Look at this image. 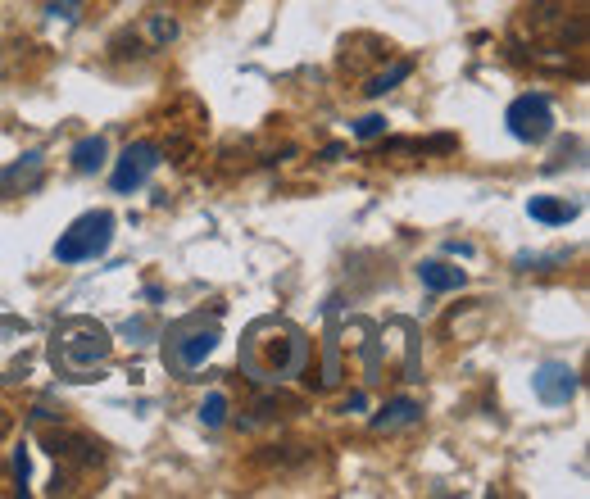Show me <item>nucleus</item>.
<instances>
[{
    "mask_svg": "<svg viewBox=\"0 0 590 499\" xmlns=\"http://www.w3.org/2000/svg\"><path fill=\"white\" fill-rule=\"evenodd\" d=\"M418 277H423L427 291H459V286L468 282L463 268H450V264H441V259H427V264L418 268Z\"/></svg>",
    "mask_w": 590,
    "mask_h": 499,
    "instance_id": "nucleus-8",
    "label": "nucleus"
},
{
    "mask_svg": "<svg viewBox=\"0 0 590 499\" xmlns=\"http://www.w3.org/2000/svg\"><path fill=\"white\" fill-rule=\"evenodd\" d=\"M50 454L64 463H78V468H96L100 463V445L87 441V436H50Z\"/></svg>",
    "mask_w": 590,
    "mask_h": 499,
    "instance_id": "nucleus-6",
    "label": "nucleus"
},
{
    "mask_svg": "<svg viewBox=\"0 0 590 499\" xmlns=\"http://www.w3.org/2000/svg\"><path fill=\"white\" fill-rule=\"evenodd\" d=\"M55 359H59V368L73 372V377H91V372L109 359L105 327L82 323V318H78V323H64L55 332Z\"/></svg>",
    "mask_w": 590,
    "mask_h": 499,
    "instance_id": "nucleus-1",
    "label": "nucleus"
},
{
    "mask_svg": "<svg viewBox=\"0 0 590 499\" xmlns=\"http://www.w3.org/2000/svg\"><path fill=\"white\" fill-rule=\"evenodd\" d=\"M0 477H5V463H0Z\"/></svg>",
    "mask_w": 590,
    "mask_h": 499,
    "instance_id": "nucleus-17",
    "label": "nucleus"
},
{
    "mask_svg": "<svg viewBox=\"0 0 590 499\" xmlns=\"http://www.w3.org/2000/svg\"><path fill=\"white\" fill-rule=\"evenodd\" d=\"M100 164H105V141L100 137H87L73 146V168H78V173H96Z\"/></svg>",
    "mask_w": 590,
    "mask_h": 499,
    "instance_id": "nucleus-11",
    "label": "nucleus"
},
{
    "mask_svg": "<svg viewBox=\"0 0 590 499\" xmlns=\"http://www.w3.org/2000/svg\"><path fill=\"white\" fill-rule=\"evenodd\" d=\"M10 427H14V418L5 409H0V441H5V436H10Z\"/></svg>",
    "mask_w": 590,
    "mask_h": 499,
    "instance_id": "nucleus-16",
    "label": "nucleus"
},
{
    "mask_svg": "<svg viewBox=\"0 0 590 499\" xmlns=\"http://www.w3.org/2000/svg\"><path fill=\"white\" fill-rule=\"evenodd\" d=\"M409 73H413V64H409V59H395L391 69H386V73H377V78L368 82L364 91H368V96H386V91H391L395 82H404V78H409Z\"/></svg>",
    "mask_w": 590,
    "mask_h": 499,
    "instance_id": "nucleus-12",
    "label": "nucleus"
},
{
    "mask_svg": "<svg viewBox=\"0 0 590 499\" xmlns=\"http://www.w3.org/2000/svg\"><path fill=\"white\" fill-rule=\"evenodd\" d=\"M209 350H214V332H196V336H187V345H177V359L187 363V368H196Z\"/></svg>",
    "mask_w": 590,
    "mask_h": 499,
    "instance_id": "nucleus-13",
    "label": "nucleus"
},
{
    "mask_svg": "<svg viewBox=\"0 0 590 499\" xmlns=\"http://www.w3.org/2000/svg\"><path fill=\"white\" fill-rule=\"evenodd\" d=\"M409 422H418V404L413 400H391L373 418V431H400V427H409Z\"/></svg>",
    "mask_w": 590,
    "mask_h": 499,
    "instance_id": "nucleus-10",
    "label": "nucleus"
},
{
    "mask_svg": "<svg viewBox=\"0 0 590 499\" xmlns=\"http://www.w3.org/2000/svg\"><path fill=\"white\" fill-rule=\"evenodd\" d=\"M377 132H386V118L382 114H368V118H359V123H354V137H377Z\"/></svg>",
    "mask_w": 590,
    "mask_h": 499,
    "instance_id": "nucleus-15",
    "label": "nucleus"
},
{
    "mask_svg": "<svg viewBox=\"0 0 590 499\" xmlns=\"http://www.w3.org/2000/svg\"><path fill=\"white\" fill-rule=\"evenodd\" d=\"M504 123H509V132L518 141H545L554 132V109H550V100L541 96V91H527V96H518L509 105V114H504Z\"/></svg>",
    "mask_w": 590,
    "mask_h": 499,
    "instance_id": "nucleus-3",
    "label": "nucleus"
},
{
    "mask_svg": "<svg viewBox=\"0 0 590 499\" xmlns=\"http://www.w3.org/2000/svg\"><path fill=\"white\" fill-rule=\"evenodd\" d=\"M155 168H159V146H155V141H132V146L118 155V164H114V173H109V182H114L118 196H128V191H137V186L146 182Z\"/></svg>",
    "mask_w": 590,
    "mask_h": 499,
    "instance_id": "nucleus-4",
    "label": "nucleus"
},
{
    "mask_svg": "<svg viewBox=\"0 0 590 499\" xmlns=\"http://www.w3.org/2000/svg\"><path fill=\"white\" fill-rule=\"evenodd\" d=\"M200 418H205V427H223V418H227V395L223 391H214L205 404H200Z\"/></svg>",
    "mask_w": 590,
    "mask_h": 499,
    "instance_id": "nucleus-14",
    "label": "nucleus"
},
{
    "mask_svg": "<svg viewBox=\"0 0 590 499\" xmlns=\"http://www.w3.org/2000/svg\"><path fill=\"white\" fill-rule=\"evenodd\" d=\"M531 386H536V395H541L545 404H568L572 395H577V372H572L568 363H541L536 377H531Z\"/></svg>",
    "mask_w": 590,
    "mask_h": 499,
    "instance_id": "nucleus-5",
    "label": "nucleus"
},
{
    "mask_svg": "<svg viewBox=\"0 0 590 499\" xmlns=\"http://www.w3.org/2000/svg\"><path fill=\"white\" fill-rule=\"evenodd\" d=\"M137 32L146 37V50H164L168 41L177 37V19L173 14H164V10H155V14H146V19L137 23Z\"/></svg>",
    "mask_w": 590,
    "mask_h": 499,
    "instance_id": "nucleus-7",
    "label": "nucleus"
},
{
    "mask_svg": "<svg viewBox=\"0 0 590 499\" xmlns=\"http://www.w3.org/2000/svg\"><path fill=\"white\" fill-rule=\"evenodd\" d=\"M109 236H114V218L100 209V214H82L69 232H59L55 241V259L59 264H82V259H96L109 250Z\"/></svg>",
    "mask_w": 590,
    "mask_h": 499,
    "instance_id": "nucleus-2",
    "label": "nucleus"
},
{
    "mask_svg": "<svg viewBox=\"0 0 590 499\" xmlns=\"http://www.w3.org/2000/svg\"><path fill=\"white\" fill-rule=\"evenodd\" d=\"M527 214L536 218V223H545V227H563V223H572V218H577V205H563V200L536 196V200L527 205Z\"/></svg>",
    "mask_w": 590,
    "mask_h": 499,
    "instance_id": "nucleus-9",
    "label": "nucleus"
}]
</instances>
